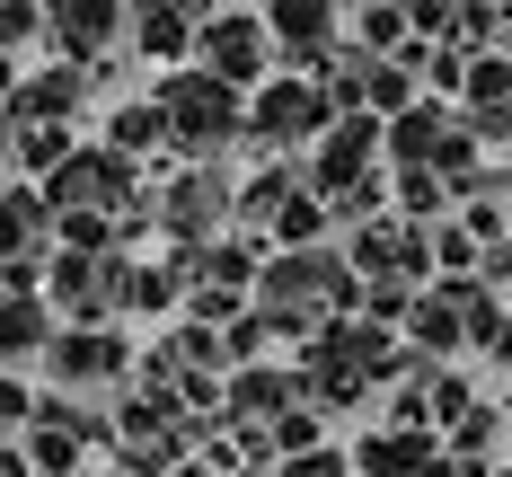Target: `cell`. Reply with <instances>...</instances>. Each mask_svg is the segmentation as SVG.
<instances>
[{"label": "cell", "instance_id": "obj_1", "mask_svg": "<svg viewBox=\"0 0 512 477\" xmlns=\"http://www.w3.org/2000/svg\"><path fill=\"white\" fill-rule=\"evenodd\" d=\"M151 106H159V124H168V142H186V151H221L239 133V89L212 80V71H168Z\"/></svg>", "mask_w": 512, "mask_h": 477}, {"label": "cell", "instance_id": "obj_2", "mask_svg": "<svg viewBox=\"0 0 512 477\" xmlns=\"http://www.w3.org/2000/svg\"><path fill=\"white\" fill-rule=\"evenodd\" d=\"M45 204L53 212H115V204H133V159L124 151H80V142H71V151H62V168H53L45 177Z\"/></svg>", "mask_w": 512, "mask_h": 477}, {"label": "cell", "instance_id": "obj_3", "mask_svg": "<svg viewBox=\"0 0 512 477\" xmlns=\"http://www.w3.org/2000/svg\"><path fill=\"white\" fill-rule=\"evenodd\" d=\"M45 230H53L45 195H27V186L0 195V292H36V274H45Z\"/></svg>", "mask_w": 512, "mask_h": 477}, {"label": "cell", "instance_id": "obj_4", "mask_svg": "<svg viewBox=\"0 0 512 477\" xmlns=\"http://www.w3.org/2000/svg\"><path fill=\"white\" fill-rule=\"evenodd\" d=\"M336 301H345V265L318 257V248H309V257H283L265 274V310L283 318V327H309V318L336 310Z\"/></svg>", "mask_w": 512, "mask_h": 477}, {"label": "cell", "instance_id": "obj_5", "mask_svg": "<svg viewBox=\"0 0 512 477\" xmlns=\"http://www.w3.org/2000/svg\"><path fill=\"white\" fill-rule=\"evenodd\" d=\"M195 53H204L212 80H230V89H256V80H265V53H274V36H265V18H221V9H212L204 36H195Z\"/></svg>", "mask_w": 512, "mask_h": 477}, {"label": "cell", "instance_id": "obj_6", "mask_svg": "<svg viewBox=\"0 0 512 477\" xmlns=\"http://www.w3.org/2000/svg\"><path fill=\"white\" fill-rule=\"evenodd\" d=\"M204 18H212V0H124V36L151 53V62H177V53H195Z\"/></svg>", "mask_w": 512, "mask_h": 477}, {"label": "cell", "instance_id": "obj_7", "mask_svg": "<svg viewBox=\"0 0 512 477\" xmlns=\"http://www.w3.org/2000/svg\"><path fill=\"white\" fill-rule=\"evenodd\" d=\"M45 36L71 53V71H89L124 36V0H45Z\"/></svg>", "mask_w": 512, "mask_h": 477}, {"label": "cell", "instance_id": "obj_8", "mask_svg": "<svg viewBox=\"0 0 512 477\" xmlns=\"http://www.w3.org/2000/svg\"><path fill=\"white\" fill-rule=\"evenodd\" d=\"M248 115H256L265 142H318L336 106H327V89H309V80H274V89H256Z\"/></svg>", "mask_w": 512, "mask_h": 477}, {"label": "cell", "instance_id": "obj_9", "mask_svg": "<svg viewBox=\"0 0 512 477\" xmlns=\"http://www.w3.org/2000/svg\"><path fill=\"white\" fill-rule=\"evenodd\" d=\"M265 36L292 53V62H309V71H318V62L336 53V9H327V0H274Z\"/></svg>", "mask_w": 512, "mask_h": 477}, {"label": "cell", "instance_id": "obj_10", "mask_svg": "<svg viewBox=\"0 0 512 477\" xmlns=\"http://www.w3.org/2000/svg\"><path fill=\"white\" fill-rule=\"evenodd\" d=\"M53 301L80 310V318L115 310V301H124V265L115 257H53Z\"/></svg>", "mask_w": 512, "mask_h": 477}, {"label": "cell", "instance_id": "obj_11", "mask_svg": "<svg viewBox=\"0 0 512 477\" xmlns=\"http://www.w3.org/2000/svg\"><path fill=\"white\" fill-rule=\"evenodd\" d=\"M45 363H53V380H115V371H124V336H98V327H53Z\"/></svg>", "mask_w": 512, "mask_h": 477}, {"label": "cell", "instance_id": "obj_12", "mask_svg": "<svg viewBox=\"0 0 512 477\" xmlns=\"http://www.w3.org/2000/svg\"><path fill=\"white\" fill-rule=\"evenodd\" d=\"M53 345V310L36 292H0V371H18L27 354H45Z\"/></svg>", "mask_w": 512, "mask_h": 477}, {"label": "cell", "instance_id": "obj_13", "mask_svg": "<svg viewBox=\"0 0 512 477\" xmlns=\"http://www.w3.org/2000/svg\"><path fill=\"white\" fill-rule=\"evenodd\" d=\"M71 106H80V71H45V80H18L9 124H62Z\"/></svg>", "mask_w": 512, "mask_h": 477}, {"label": "cell", "instance_id": "obj_14", "mask_svg": "<svg viewBox=\"0 0 512 477\" xmlns=\"http://www.w3.org/2000/svg\"><path fill=\"white\" fill-rule=\"evenodd\" d=\"M221 212H230L221 177H186V186H177V204H168V221H177V230H212Z\"/></svg>", "mask_w": 512, "mask_h": 477}, {"label": "cell", "instance_id": "obj_15", "mask_svg": "<svg viewBox=\"0 0 512 477\" xmlns=\"http://www.w3.org/2000/svg\"><path fill=\"white\" fill-rule=\"evenodd\" d=\"M151 142H168V124H159V106H124V115H115V133H106V151H151Z\"/></svg>", "mask_w": 512, "mask_h": 477}, {"label": "cell", "instance_id": "obj_16", "mask_svg": "<svg viewBox=\"0 0 512 477\" xmlns=\"http://www.w3.org/2000/svg\"><path fill=\"white\" fill-rule=\"evenodd\" d=\"M274 407H283V380L274 371H248L239 380V416H274Z\"/></svg>", "mask_w": 512, "mask_h": 477}, {"label": "cell", "instance_id": "obj_17", "mask_svg": "<svg viewBox=\"0 0 512 477\" xmlns=\"http://www.w3.org/2000/svg\"><path fill=\"white\" fill-rule=\"evenodd\" d=\"M36 27H45V9H36V0H0V45H27Z\"/></svg>", "mask_w": 512, "mask_h": 477}, {"label": "cell", "instance_id": "obj_18", "mask_svg": "<svg viewBox=\"0 0 512 477\" xmlns=\"http://www.w3.org/2000/svg\"><path fill=\"white\" fill-rule=\"evenodd\" d=\"M27 416H36V398H27V380H18V371H0V433H18Z\"/></svg>", "mask_w": 512, "mask_h": 477}, {"label": "cell", "instance_id": "obj_19", "mask_svg": "<svg viewBox=\"0 0 512 477\" xmlns=\"http://www.w3.org/2000/svg\"><path fill=\"white\" fill-rule=\"evenodd\" d=\"M283 477H345V460H336V451H309V460H292Z\"/></svg>", "mask_w": 512, "mask_h": 477}, {"label": "cell", "instance_id": "obj_20", "mask_svg": "<svg viewBox=\"0 0 512 477\" xmlns=\"http://www.w3.org/2000/svg\"><path fill=\"white\" fill-rule=\"evenodd\" d=\"M0 477H27V451H0Z\"/></svg>", "mask_w": 512, "mask_h": 477}]
</instances>
